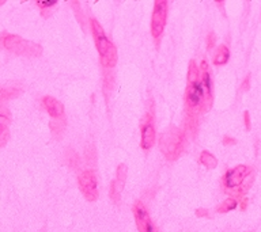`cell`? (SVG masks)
<instances>
[{
  "label": "cell",
  "mask_w": 261,
  "mask_h": 232,
  "mask_svg": "<svg viewBox=\"0 0 261 232\" xmlns=\"http://www.w3.org/2000/svg\"><path fill=\"white\" fill-rule=\"evenodd\" d=\"M126 174H128L126 164H124V163L118 164L117 170H116V178L110 185V198L116 205L120 202V197H121V193L124 190V186H125Z\"/></svg>",
  "instance_id": "obj_11"
},
{
  "label": "cell",
  "mask_w": 261,
  "mask_h": 232,
  "mask_svg": "<svg viewBox=\"0 0 261 232\" xmlns=\"http://www.w3.org/2000/svg\"><path fill=\"white\" fill-rule=\"evenodd\" d=\"M77 183L82 194L89 202H94L98 199V179L95 171L85 170L77 177Z\"/></svg>",
  "instance_id": "obj_7"
},
{
  "label": "cell",
  "mask_w": 261,
  "mask_h": 232,
  "mask_svg": "<svg viewBox=\"0 0 261 232\" xmlns=\"http://www.w3.org/2000/svg\"><path fill=\"white\" fill-rule=\"evenodd\" d=\"M249 89H250V75H246L242 83H241V90L242 91H249Z\"/></svg>",
  "instance_id": "obj_21"
},
{
  "label": "cell",
  "mask_w": 261,
  "mask_h": 232,
  "mask_svg": "<svg viewBox=\"0 0 261 232\" xmlns=\"http://www.w3.org/2000/svg\"><path fill=\"white\" fill-rule=\"evenodd\" d=\"M90 28H91V33H93L95 48L98 50L102 65L105 68H113L116 63H117V49L110 42L109 38L106 37L105 30H103V27L97 19H94V18L90 19Z\"/></svg>",
  "instance_id": "obj_2"
},
{
  "label": "cell",
  "mask_w": 261,
  "mask_h": 232,
  "mask_svg": "<svg viewBox=\"0 0 261 232\" xmlns=\"http://www.w3.org/2000/svg\"><path fill=\"white\" fill-rule=\"evenodd\" d=\"M253 170L246 164H240L227 170L224 172L223 178H222V187L223 190L230 195H237L240 187L249 175L252 174Z\"/></svg>",
  "instance_id": "obj_5"
},
{
  "label": "cell",
  "mask_w": 261,
  "mask_h": 232,
  "mask_svg": "<svg viewBox=\"0 0 261 232\" xmlns=\"http://www.w3.org/2000/svg\"><path fill=\"white\" fill-rule=\"evenodd\" d=\"M57 4V0H52V2H37V6L41 8V10H46V8L55 7Z\"/></svg>",
  "instance_id": "obj_20"
},
{
  "label": "cell",
  "mask_w": 261,
  "mask_h": 232,
  "mask_svg": "<svg viewBox=\"0 0 261 232\" xmlns=\"http://www.w3.org/2000/svg\"><path fill=\"white\" fill-rule=\"evenodd\" d=\"M159 148L163 156L174 162L182 155L184 148H185V133L178 129L177 126H170L161 134L159 137Z\"/></svg>",
  "instance_id": "obj_3"
},
{
  "label": "cell",
  "mask_w": 261,
  "mask_h": 232,
  "mask_svg": "<svg viewBox=\"0 0 261 232\" xmlns=\"http://www.w3.org/2000/svg\"><path fill=\"white\" fill-rule=\"evenodd\" d=\"M185 106L188 115L197 117L199 113H204V90L201 84L200 68L195 60L189 61L188 67V85L185 90Z\"/></svg>",
  "instance_id": "obj_1"
},
{
  "label": "cell",
  "mask_w": 261,
  "mask_h": 232,
  "mask_svg": "<svg viewBox=\"0 0 261 232\" xmlns=\"http://www.w3.org/2000/svg\"><path fill=\"white\" fill-rule=\"evenodd\" d=\"M10 122H11V114L6 106L0 103V147H3L10 137Z\"/></svg>",
  "instance_id": "obj_13"
},
{
  "label": "cell",
  "mask_w": 261,
  "mask_h": 232,
  "mask_svg": "<svg viewBox=\"0 0 261 232\" xmlns=\"http://www.w3.org/2000/svg\"><path fill=\"white\" fill-rule=\"evenodd\" d=\"M237 207H238V201H237L236 197H228L220 205L216 207V212L218 213H228V212L234 211Z\"/></svg>",
  "instance_id": "obj_17"
},
{
  "label": "cell",
  "mask_w": 261,
  "mask_h": 232,
  "mask_svg": "<svg viewBox=\"0 0 261 232\" xmlns=\"http://www.w3.org/2000/svg\"><path fill=\"white\" fill-rule=\"evenodd\" d=\"M200 75H201V84L204 90V111H208L211 109L212 102H214V95H212V79L210 67L205 60L201 61L200 64Z\"/></svg>",
  "instance_id": "obj_10"
},
{
  "label": "cell",
  "mask_w": 261,
  "mask_h": 232,
  "mask_svg": "<svg viewBox=\"0 0 261 232\" xmlns=\"http://www.w3.org/2000/svg\"><path fill=\"white\" fill-rule=\"evenodd\" d=\"M132 211H134L135 223H136L139 232H158L154 223L151 221V217L148 215L147 208L144 207V204L142 201H136L134 204Z\"/></svg>",
  "instance_id": "obj_9"
},
{
  "label": "cell",
  "mask_w": 261,
  "mask_h": 232,
  "mask_svg": "<svg viewBox=\"0 0 261 232\" xmlns=\"http://www.w3.org/2000/svg\"><path fill=\"white\" fill-rule=\"evenodd\" d=\"M23 93L22 87H14V85H3L0 87V102H6L8 99L18 98Z\"/></svg>",
  "instance_id": "obj_15"
},
{
  "label": "cell",
  "mask_w": 261,
  "mask_h": 232,
  "mask_svg": "<svg viewBox=\"0 0 261 232\" xmlns=\"http://www.w3.org/2000/svg\"><path fill=\"white\" fill-rule=\"evenodd\" d=\"M155 142V125H154V110L151 109L144 114L140 124V147L144 151L152 148Z\"/></svg>",
  "instance_id": "obj_8"
},
{
  "label": "cell",
  "mask_w": 261,
  "mask_h": 232,
  "mask_svg": "<svg viewBox=\"0 0 261 232\" xmlns=\"http://www.w3.org/2000/svg\"><path fill=\"white\" fill-rule=\"evenodd\" d=\"M50 128H52V132L53 134L56 136V133H63V130L65 128V121H64V117L63 118H59V120H55V121L50 124Z\"/></svg>",
  "instance_id": "obj_18"
},
{
  "label": "cell",
  "mask_w": 261,
  "mask_h": 232,
  "mask_svg": "<svg viewBox=\"0 0 261 232\" xmlns=\"http://www.w3.org/2000/svg\"><path fill=\"white\" fill-rule=\"evenodd\" d=\"M222 142H223V146H236L237 140L234 137H231V136H224Z\"/></svg>",
  "instance_id": "obj_22"
},
{
  "label": "cell",
  "mask_w": 261,
  "mask_h": 232,
  "mask_svg": "<svg viewBox=\"0 0 261 232\" xmlns=\"http://www.w3.org/2000/svg\"><path fill=\"white\" fill-rule=\"evenodd\" d=\"M199 162L203 164L204 167H207L208 170H214L218 167V159L211 154V152H208V151H203L201 154H200Z\"/></svg>",
  "instance_id": "obj_16"
},
{
  "label": "cell",
  "mask_w": 261,
  "mask_h": 232,
  "mask_svg": "<svg viewBox=\"0 0 261 232\" xmlns=\"http://www.w3.org/2000/svg\"><path fill=\"white\" fill-rule=\"evenodd\" d=\"M0 48L15 53L18 56L38 57L42 54V46L40 44L24 40L16 34H8V33H3L0 36Z\"/></svg>",
  "instance_id": "obj_4"
},
{
  "label": "cell",
  "mask_w": 261,
  "mask_h": 232,
  "mask_svg": "<svg viewBox=\"0 0 261 232\" xmlns=\"http://www.w3.org/2000/svg\"><path fill=\"white\" fill-rule=\"evenodd\" d=\"M196 216L197 217H208V211L207 209H203V208H200L196 211Z\"/></svg>",
  "instance_id": "obj_24"
},
{
  "label": "cell",
  "mask_w": 261,
  "mask_h": 232,
  "mask_svg": "<svg viewBox=\"0 0 261 232\" xmlns=\"http://www.w3.org/2000/svg\"><path fill=\"white\" fill-rule=\"evenodd\" d=\"M216 44V37L214 33H210L207 36V50H212V48Z\"/></svg>",
  "instance_id": "obj_19"
},
{
  "label": "cell",
  "mask_w": 261,
  "mask_h": 232,
  "mask_svg": "<svg viewBox=\"0 0 261 232\" xmlns=\"http://www.w3.org/2000/svg\"><path fill=\"white\" fill-rule=\"evenodd\" d=\"M42 106L48 111L49 115L55 120L64 117V106L60 101H57L56 98L46 95V97L42 98Z\"/></svg>",
  "instance_id": "obj_12"
},
{
  "label": "cell",
  "mask_w": 261,
  "mask_h": 232,
  "mask_svg": "<svg viewBox=\"0 0 261 232\" xmlns=\"http://www.w3.org/2000/svg\"><path fill=\"white\" fill-rule=\"evenodd\" d=\"M167 12H169V3L166 0H156L154 3V10L151 15V36L156 42L162 37L167 22Z\"/></svg>",
  "instance_id": "obj_6"
},
{
  "label": "cell",
  "mask_w": 261,
  "mask_h": 232,
  "mask_svg": "<svg viewBox=\"0 0 261 232\" xmlns=\"http://www.w3.org/2000/svg\"><path fill=\"white\" fill-rule=\"evenodd\" d=\"M4 3H6V2H4V0H0V6H3Z\"/></svg>",
  "instance_id": "obj_26"
},
{
  "label": "cell",
  "mask_w": 261,
  "mask_h": 232,
  "mask_svg": "<svg viewBox=\"0 0 261 232\" xmlns=\"http://www.w3.org/2000/svg\"><path fill=\"white\" fill-rule=\"evenodd\" d=\"M228 60H230V49L226 45H219L214 54V65L222 67L227 64Z\"/></svg>",
  "instance_id": "obj_14"
},
{
  "label": "cell",
  "mask_w": 261,
  "mask_h": 232,
  "mask_svg": "<svg viewBox=\"0 0 261 232\" xmlns=\"http://www.w3.org/2000/svg\"><path fill=\"white\" fill-rule=\"evenodd\" d=\"M244 121H245V128H246V130H250L252 124H250V114H249L248 110L244 111Z\"/></svg>",
  "instance_id": "obj_23"
},
{
  "label": "cell",
  "mask_w": 261,
  "mask_h": 232,
  "mask_svg": "<svg viewBox=\"0 0 261 232\" xmlns=\"http://www.w3.org/2000/svg\"><path fill=\"white\" fill-rule=\"evenodd\" d=\"M240 205H241V209H242V211H245V209H246V205H248V198H244V201H242V202H240Z\"/></svg>",
  "instance_id": "obj_25"
}]
</instances>
